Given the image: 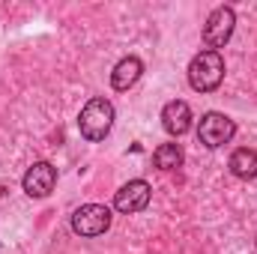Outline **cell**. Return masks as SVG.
<instances>
[{
	"label": "cell",
	"mask_w": 257,
	"mask_h": 254,
	"mask_svg": "<svg viewBox=\"0 0 257 254\" xmlns=\"http://www.w3.org/2000/svg\"><path fill=\"white\" fill-rule=\"evenodd\" d=\"M162 126H165L168 135H174V138L186 135V132L192 129V108H189L183 99L168 102V105L162 108Z\"/></svg>",
	"instance_id": "ba28073f"
},
{
	"label": "cell",
	"mask_w": 257,
	"mask_h": 254,
	"mask_svg": "<svg viewBox=\"0 0 257 254\" xmlns=\"http://www.w3.org/2000/svg\"><path fill=\"white\" fill-rule=\"evenodd\" d=\"M183 147L180 144H162L156 153H153V162H156V168L159 171H177V168H183Z\"/></svg>",
	"instance_id": "8fae6325"
},
{
	"label": "cell",
	"mask_w": 257,
	"mask_h": 254,
	"mask_svg": "<svg viewBox=\"0 0 257 254\" xmlns=\"http://www.w3.org/2000/svg\"><path fill=\"white\" fill-rule=\"evenodd\" d=\"M236 132V123L227 117V114H218V111H209L200 117V126H197V141L209 150L215 147H224Z\"/></svg>",
	"instance_id": "5b68a950"
},
{
	"label": "cell",
	"mask_w": 257,
	"mask_h": 254,
	"mask_svg": "<svg viewBox=\"0 0 257 254\" xmlns=\"http://www.w3.org/2000/svg\"><path fill=\"white\" fill-rule=\"evenodd\" d=\"M141 75H144V63L138 57H123L120 63L114 66V72H111V87L123 93V90L135 87L141 81Z\"/></svg>",
	"instance_id": "9c48e42d"
},
{
	"label": "cell",
	"mask_w": 257,
	"mask_h": 254,
	"mask_svg": "<svg viewBox=\"0 0 257 254\" xmlns=\"http://www.w3.org/2000/svg\"><path fill=\"white\" fill-rule=\"evenodd\" d=\"M114 126V105L102 96L90 99L84 108H81V117H78V129L87 141H105L108 132Z\"/></svg>",
	"instance_id": "7a4b0ae2"
},
{
	"label": "cell",
	"mask_w": 257,
	"mask_h": 254,
	"mask_svg": "<svg viewBox=\"0 0 257 254\" xmlns=\"http://www.w3.org/2000/svg\"><path fill=\"white\" fill-rule=\"evenodd\" d=\"M224 81V57L218 51H200L189 63V84L197 93H212Z\"/></svg>",
	"instance_id": "6da1fadb"
},
{
	"label": "cell",
	"mask_w": 257,
	"mask_h": 254,
	"mask_svg": "<svg viewBox=\"0 0 257 254\" xmlns=\"http://www.w3.org/2000/svg\"><path fill=\"white\" fill-rule=\"evenodd\" d=\"M21 186H24V191L30 197H48L54 191V186H57V168L51 162H33L27 168Z\"/></svg>",
	"instance_id": "52a82bcc"
},
{
	"label": "cell",
	"mask_w": 257,
	"mask_h": 254,
	"mask_svg": "<svg viewBox=\"0 0 257 254\" xmlns=\"http://www.w3.org/2000/svg\"><path fill=\"white\" fill-rule=\"evenodd\" d=\"M233 27H236V12L230 6H215L203 24V42L209 45V51L224 48L233 36Z\"/></svg>",
	"instance_id": "277c9868"
},
{
	"label": "cell",
	"mask_w": 257,
	"mask_h": 254,
	"mask_svg": "<svg viewBox=\"0 0 257 254\" xmlns=\"http://www.w3.org/2000/svg\"><path fill=\"white\" fill-rule=\"evenodd\" d=\"M150 183L147 180H128L123 189L114 194V209L123 212V215H135V212H144L147 203H150Z\"/></svg>",
	"instance_id": "8992f818"
},
{
	"label": "cell",
	"mask_w": 257,
	"mask_h": 254,
	"mask_svg": "<svg viewBox=\"0 0 257 254\" xmlns=\"http://www.w3.org/2000/svg\"><path fill=\"white\" fill-rule=\"evenodd\" d=\"M230 174L239 177V180H254L257 177V153L248 147H239L233 156H230Z\"/></svg>",
	"instance_id": "30bf717a"
},
{
	"label": "cell",
	"mask_w": 257,
	"mask_h": 254,
	"mask_svg": "<svg viewBox=\"0 0 257 254\" xmlns=\"http://www.w3.org/2000/svg\"><path fill=\"white\" fill-rule=\"evenodd\" d=\"M108 227H111V209L102 203H84L72 212V230L84 239L102 236Z\"/></svg>",
	"instance_id": "3957f363"
}]
</instances>
